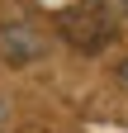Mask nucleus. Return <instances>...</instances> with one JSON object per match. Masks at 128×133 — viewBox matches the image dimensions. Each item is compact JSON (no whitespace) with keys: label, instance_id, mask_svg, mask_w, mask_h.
Listing matches in <instances>:
<instances>
[{"label":"nucleus","instance_id":"obj_1","mask_svg":"<svg viewBox=\"0 0 128 133\" xmlns=\"http://www.w3.org/2000/svg\"><path fill=\"white\" fill-rule=\"evenodd\" d=\"M119 76H123V81H128V57H123V66H119Z\"/></svg>","mask_w":128,"mask_h":133},{"label":"nucleus","instance_id":"obj_2","mask_svg":"<svg viewBox=\"0 0 128 133\" xmlns=\"http://www.w3.org/2000/svg\"><path fill=\"white\" fill-rule=\"evenodd\" d=\"M123 10H128V0H123Z\"/></svg>","mask_w":128,"mask_h":133}]
</instances>
